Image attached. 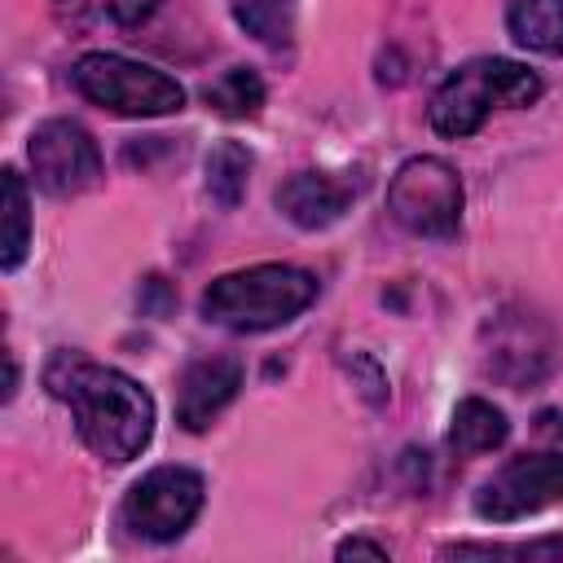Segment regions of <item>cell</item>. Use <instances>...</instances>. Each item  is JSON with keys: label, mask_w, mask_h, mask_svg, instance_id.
Wrapping results in <instances>:
<instances>
[{"label": "cell", "mask_w": 563, "mask_h": 563, "mask_svg": "<svg viewBox=\"0 0 563 563\" xmlns=\"http://www.w3.org/2000/svg\"><path fill=\"white\" fill-rule=\"evenodd\" d=\"M44 387L70 405L79 440L110 466L132 462L154 435V396L114 365L57 347L44 365Z\"/></svg>", "instance_id": "6da1fadb"}, {"label": "cell", "mask_w": 563, "mask_h": 563, "mask_svg": "<svg viewBox=\"0 0 563 563\" xmlns=\"http://www.w3.org/2000/svg\"><path fill=\"white\" fill-rule=\"evenodd\" d=\"M317 277L295 264H251L220 273L202 290V317L233 334H260L295 321L317 299Z\"/></svg>", "instance_id": "7a4b0ae2"}, {"label": "cell", "mask_w": 563, "mask_h": 563, "mask_svg": "<svg viewBox=\"0 0 563 563\" xmlns=\"http://www.w3.org/2000/svg\"><path fill=\"white\" fill-rule=\"evenodd\" d=\"M541 97V75L510 57H475L457 66L431 97V128L449 141L475 136L497 106L523 110Z\"/></svg>", "instance_id": "3957f363"}, {"label": "cell", "mask_w": 563, "mask_h": 563, "mask_svg": "<svg viewBox=\"0 0 563 563\" xmlns=\"http://www.w3.org/2000/svg\"><path fill=\"white\" fill-rule=\"evenodd\" d=\"M70 79L79 88V97H88L92 106L123 114V119H158V114H176L185 106V88L145 66L132 62L123 53H84L70 66Z\"/></svg>", "instance_id": "277c9868"}, {"label": "cell", "mask_w": 563, "mask_h": 563, "mask_svg": "<svg viewBox=\"0 0 563 563\" xmlns=\"http://www.w3.org/2000/svg\"><path fill=\"white\" fill-rule=\"evenodd\" d=\"M462 176L431 154H418L396 167L387 185V211L400 229L418 238H453L462 224Z\"/></svg>", "instance_id": "5b68a950"}, {"label": "cell", "mask_w": 563, "mask_h": 563, "mask_svg": "<svg viewBox=\"0 0 563 563\" xmlns=\"http://www.w3.org/2000/svg\"><path fill=\"white\" fill-rule=\"evenodd\" d=\"M202 497H207V484H202L198 471L154 466L128 488V497L119 506V523L132 537H145V541H176L198 519Z\"/></svg>", "instance_id": "8992f818"}, {"label": "cell", "mask_w": 563, "mask_h": 563, "mask_svg": "<svg viewBox=\"0 0 563 563\" xmlns=\"http://www.w3.org/2000/svg\"><path fill=\"white\" fill-rule=\"evenodd\" d=\"M563 501V449L510 457L475 493V515L488 523H515Z\"/></svg>", "instance_id": "52a82bcc"}, {"label": "cell", "mask_w": 563, "mask_h": 563, "mask_svg": "<svg viewBox=\"0 0 563 563\" xmlns=\"http://www.w3.org/2000/svg\"><path fill=\"white\" fill-rule=\"evenodd\" d=\"M31 176L48 198H75L101 180V150L75 119H48L26 141Z\"/></svg>", "instance_id": "ba28073f"}, {"label": "cell", "mask_w": 563, "mask_h": 563, "mask_svg": "<svg viewBox=\"0 0 563 563\" xmlns=\"http://www.w3.org/2000/svg\"><path fill=\"white\" fill-rule=\"evenodd\" d=\"M352 172H295L277 185V211L299 229H330L356 198Z\"/></svg>", "instance_id": "9c48e42d"}, {"label": "cell", "mask_w": 563, "mask_h": 563, "mask_svg": "<svg viewBox=\"0 0 563 563\" xmlns=\"http://www.w3.org/2000/svg\"><path fill=\"white\" fill-rule=\"evenodd\" d=\"M238 387H242V361L238 356H198L180 374L176 422L185 431H207L211 418L238 396Z\"/></svg>", "instance_id": "30bf717a"}, {"label": "cell", "mask_w": 563, "mask_h": 563, "mask_svg": "<svg viewBox=\"0 0 563 563\" xmlns=\"http://www.w3.org/2000/svg\"><path fill=\"white\" fill-rule=\"evenodd\" d=\"M510 440V422L506 413L493 405V400H479V396H466L457 409H453V422H449V449L457 457H475V453H493Z\"/></svg>", "instance_id": "8fae6325"}, {"label": "cell", "mask_w": 563, "mask_h": 563, "mask_svg": "<svg viewBox=\"0 0 563 563\" xmlns=\"http://www.w3.org/2000/svg\"><path fill=\"white\" fill-rule=\"evenodd\" d=\"M506 31L519 48L563 57V0H506Z\"/></svg>", "instance_id": "7c38bea8"}, {"label": "cell", "mask_w": 563, "mask_h": 563, "mask_svg": "<svg viewBox=\"0 0 563 563\" xmlns=\"http://www.w3.org/2000/svg\"><path fill=\"white\" fill-rule=\"evenodd\" d=\"M251 167H255V158H251V150H246L242 141H220V145H211V154H207V163H202L211 202L224 207V211H233V207L246 198Z\"/></svg>", "instance_id": "4fadbf2b"}, {"label": "cell", "mask_w": 563, "mask_h": 563, "mask_svg": "<svg viewBox=\"0 0 563 563\" xmlns=\"http://www.w3.org/2000/svg\"><path fill=\"white\" fill-rule=\"evenodd\" d=\"M202 101L224 119H251L264 106V79L251 66H229L220 79L202 88Z\"/></svg>", "instance_id": "5bb4252c"}, {"label": "cell", "mask_w": 563, "mask_h": 563, "mask_svg": "<svg viewBox=\"0 0 563 563\" xmlns=\"http://www.w3.org/2000/svg\"><path fill=\"white\" fill-rule=\"evenodd\" d=\"M31 246V207H26V180L18 167H4V242H0V268L13 273L26 260Z\"/></svg>", "instance_id": "9a60e30c"}, {"label": "cell", "mask_w": 563, "mask_h": 563, "mask_svg": "<svg viewBox=\"0 0 563 563\" xmlns=\"http://www.w3.org/2000/svg\"><path fill=\"white\" fill-rule=\"evenodd\" d=\"M233 18L268 48H282L295 35V0H233Z\"/></svg>", "instance_id": "2e32d148"}, {"label": "cell", "mask_w": 563, "mask_h": 563, "mask_svg": "<svg viewBox=\"0 0 563 563\" xmlns=\"http://www.w3.org/2000/svg\"><path fill=\"white\" fill-rule=\"evenodd\" d=\"M444 559H501V554H515V559H563V537H550V541H532V545H449L440 550Z\"/></svg>", "instance_id": "e0dca14e"}, {"label": "cell", "mask_w": 563, "mask_h": 563, "mask_svg": "<svg viewBox=\"0 0 563 563\" xmlns=\"http://www.w3.org/2000/svg\"><path fill=\"white\" fill-rule=\"evenodd\" d=\"M53 9H57V18H62L66 26H88V22H97L101 13L110 18L106 0H53Z\"/></svg>", "instance_id": "ac0fdd59"}, {"label": "cell", "mask_w": 563, "mask_h": 563, "mask_svg": "<svg viewBox=\"0 0 563 563\" xmlns=\"http://www.w3.org/2000/svg\"><path fill=\"white\" fill-rule=\"evenodd\" d=\"M158 4H163V0H106L110 22H119V26H141Z\"/></svg>", "instance_id": "d6986e66"}, {"label": "cell", "mask_w": 563, "mask_h": 563, "mask_svg": "<svg viewBox=\"0 0 563 563\" xmlns=\"http://www.w3.org/2000/svg\"><path fill=\"white\" fill-rule=\"evenodd\" d=\"M172 303H176V299H172L167 282H163V277H145V286H141V308L154 312V317H163Z\"/></svg>", "instance_id": "ffe728a7"}, {"label": "cell", "mask_w": 563, "mask_h": 563, "mask_svg": "<svg viewBox=\"0 0 563 563\" xmlns=\"http://www.w3.org/2000/svg\"><path fill=\"white\" fill-rule=\"evenodd\" d=\"M334 554H339V559H387V545H378V541H369V537H347Z\"/></svg>", "instance_id": "44dd1931"}]
</instances>
